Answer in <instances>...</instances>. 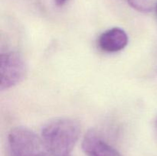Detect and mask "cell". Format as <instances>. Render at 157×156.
<instances>
[{
	"label": "cell",
	"instance_id": "1",
	"mask_svg": "<svg viewBox=\"0 0 157 156\" xmlns=\"http://www.w3.org/2000/svg\"><path fill=\"white\" fill-rule=\"evenodd\" d=\"M81 125L70 118H56L41 128V139L50 156H71L78 142Z\"/></svg>",
	"mask_w": 157,
	"mask_h": 156
},
{
	"label": "cell",
	"instance_id": "2",
	"mask_svg": "<svg viewBox=\"0 0 157 156\" xmlns=\"http://www.w3.org/2000/svg\"><path fill=\"white\" fill-rule=\"evenodd\" d=\"M9 156H49L42 140L33 131L19 126L11 130L7 139Z\"/></svg>",
	"mask_w": 157,
	"mask_h": 156
},
{
	"label": "cell",
	"instance_id": "3",
	"mask_svg": "<svg viewBox=\"0 0 157 156\" xmlns=\"http://www.w3.org/2000/svg\"><path fill=\"white\" fill-rule=\"evenodd\" d=\"M0 90L4 91L15 87L25 78L26 64L17 52L2 53L0 57Z\"/></svg>",
	"mask_w": 157,
	"mask_h": 156
},
{
	"label": "cell",
	"instance_id": "4",
	"mask_svg": "<svg viewBox=\"0 0 157 156\" xmlns=\"http://www.w3.org/2000/svg\"><path fill=\"white\" fill-rule=\"evenodd\" d=\"M81 147L87 156H123L118 150L105 142L94 129H90L84 135Z\"/></svg>",
	"mask_w": 157,
	"mask_h": 156
},
{
	"label": "cell",
	"instance_id": "5",
	"mask_svg": "<svg viewBox=\"0 0 157 156\" xmlns=\"http://www.w3.org/2000/svg\"><path fill=\"white\" fill-rule=\"evenodd\" d=\"M128 44V36L124 29L118 27L105 31L98 38V45L103 51L115 53L123 50Z\"/></svg>",
	"mask_w": 157,
	"mask_h": 156
},
{
	"label": "cell",
	"instance_id": "6",
	"mask_svg": "<svg viewBox=\"0 0 157 156\" xmlns=\"http://www.w3.org/2000/svg\"><path fill=\"white\" fill-rule=\"evenodd\" d=\"M128 3L132 8L138 12L147 13L151 12L153 9L151 0H128Z\"/></svg>",
	"mask_w": 157,
	"mask_h": 156
},
{
	"label": "cell",
	"instance_id": "7",
	"mask_svg": "<svg viewBox=\"0 0 157 156\" xmlns=\"http://www.w3.org/2000/svg\"><path fill=\"white\" fill-rule=\"evenodd\" d=\"M55 2L58 6H63L67 2V0H55Z\"/></svg>",
	"mask_w": 157,
	"mask_h": 156
},
{
	"label": "cell",
	"instance_id": "8",
	"mask_svg": "<svg viewBox=\"0 0 157 156\" xmlns=\"http://www.w3.org/2000/svg\"><path fill=\"white\" fill-rule=\"evenodd\" d=\"M156 128H157V119H156Z\"/></svg>",
	"mask_w": 157,
	"mask_h": 156
},
{
	"label": "cell",
	"instance_id": "9",
	"mask_svg": "<svg viewBox=\"0 0 157 156\" xmlns=\"http://www.w3.org/2000/svg\"><path fill=\"white\" fill-rule=\"evenodd\" d=\"M156 13H157V5H156Z\"/></svg>",
	"mask_w": 157,
	"mask_h": 156
}]
</instances>
